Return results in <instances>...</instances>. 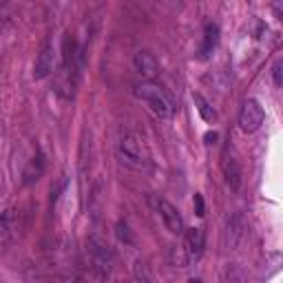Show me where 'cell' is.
<instances>
[{
	"label": "cell",
	"mask_w": 283,
	"mask_h": 283,
	"mask_svg": "<svg viewBox=\"0 0 283 283\" xmlns=\"http://www.w3.org/2000/svg\"><path fill=\"white\" fill-rule=\"evenodd\" d=\"M117 159L122 161L124 166L133 168V171H144L148 166V151H146V144L144 139L135 133H124V135H120L117 139Z\"/></svg>",
	"instance_id": "1"
},
{
	"label": "cell",
	"mask_w": 283,
	"mask_h": 283,
	"mask_svg": "<svg viewBox=\"0 0 283 283\" xmlns=\"http://www.w3.org/2000/svg\"><path fill=\"white\" fill-rule=\"evenodd\" d=\"M135 96L137 100H142V102L146 104V109L153 113L155 117H159V120H166V117H171L173 115V100L171 96L161 89L159 84H155V82H142L135 86Z\"/></svg>",
	"instance_id": "2"
},
{
	"label": "cell",
	"mask_w": 283,
	"mask_h": 283,
	"mask_svg": "<svg viewBox=\"0 0 283 283\" xmlns=\"http://www.w3.org/2000/svg\"><path fill=\"white\" fill-rule=\"evenodd\" d=\"M86 252H89V259L93 268L100 274H109L111 272V264H113V250L111 246L106 244V239L98 237V234H91L86 239Z\"/></svg>",
	"instance_id": "3"
},
{
	"label": "cell",
	"mask_w": 283,
	"mask_h": 283,
	"mask_svg": "<svg viewBox=\"0 0 283 283\" xmlns=\"http://www.w3.org/2000/svg\"><path fill=\"white\" fill-rule=\"evenodd\" d=\"M264 124V106L257 100H246L239 113V126L244 133H254Z\"/></svg>",
	"instance_id": "4"
},
{
	"label": "cell",
	"mask_w": 283,
	"mask_h": 283,
	"mask_svg": "<svg viewBox=\"0 0 283 283\" xmlns=\"http://www.w3.org/2000/svg\"><path fill=\"white\" fill-rule=\"evenodd\" d=\"M246 217L244 213H232L228 217V224H226V248L228 250H237L241 246V241L246 237Z\"/></svg>",
	"instance_id": "5"
},
{
	"label": "cell",
	"mask_w": 283,
	"mask_h": 283,
	"mask_svg": "<svg viewBox=\"0 0 283 283\" xmlns=\"http://www.w3.org/2000/svg\"><path fill=\"white\" fill-rule=\"evenodd\" d=\"M157 213H159V217H161V221H164V226H166L168 232L184 234V219H181L179 210L171 204V201L159 199L157 201Z\"/></svg>",
	"instance_id": "6"
},
{
	"label": "cell",
	"mask_w": 283,
	"mask_h": 283,
	"mask_svg": "<svg viewBox=\"0 0 283 283\" xmlns=\"http://www.w3.org/2000/svg\"><path fill=\"white\" fill-rule=\"evenodd\" d=\"M53 66H56V53H53V44L44 42V46L40 49L36 64H33V78L36 80H44L53 73Z\"/></svg>",
	"instance_id": "7"
},
{
	"label": "cell",
	"mask_w": 283,
	"mask_h": 283,
	"mask_svg": "<svg viewBox=\"0 0 283 283\" xmlns=\"http://www.w3.org/2000/svg\"><path fill=\"white\" fill-rule=\"evenodd\" d=\"M181 248H184L186 257L193 261H197L204 252V230L201 228H191V230H184V241H181Z\"/></svg>",
	"instance_id": "8"
},
{
	"label": "cell",
	"mask_w": 283,
	"mask_h": 283,
	"mask_svg": "<svg viewBox=\"0 0 283 283\" xmlns=\"http://www.w3.org/2000/svg\"><path fill=\"white\" fill-rule=\"evenodd\" d=\"M157 69H159V64L151 51H137L135 56H133V71H135L137 76L151 80V78H155Z\"/></svg>",
	"instance_id": "9"
},
{
	"label": "cell",
	"mask_w": 283,
	"mask_h": 283,
	"mask_svg": "<svg viewBox=\"0 0 283 283\" xmlns=\"http://www.w3.org/2000/svg\"><path fill=\"white\" fill-rule=\"evenodd\" d=\"M221 171H224V177H226V184L230 191H239L241 188V166H239V159L234 155H224V161H221Z\"/></svg>",
	"instance_id": "10"
},
{
	"label": "cell",
	"mask_w": 283,
	"mask_h": 283,
	"mask_svg": "<svg viewBox=\"0 0 283 283\" xmlns=\"http://www.w3.org/2000/svg\"><path fill=\"white\" fill-rule=\"evenodd\" d=\"M46 171V159H44V155L42 153H36L33 157L29 159V164L25 166V171H22V184L25 186H31V184H36V181L42 177Z\"/></svg>",
	"instance_id": "11"
},
{
	"label": "cell",
	"mask_w": 283,
	"mask_h": 283,
	"mask_svg": "<svg viewBox=\"0 0 283 283\" xmlns=\"http://www.w3.org/2000/svg\"><path fill=\"white\" fill-rule=\"evenodd\" d=\"M219 42V27L217 25H208L206 27V36H204V46H201V60H206L213 53V49Z\"/></svg>",
	"instance_id": "12"
},
{
	"label": "cell",
	"mask_w": 283,
	"mask_h": 283,
	"mask_svg": "<svg viewBox=\"0 0 283 283\" xmlns=\"http://www.w3.org/2000/svg\"><path fill=\"white\" fill-rule=\"evenodd\" d=\"M221 279H224V283H248L244 268L239 264H226L224 272H221Z\"/></svg>",
	"instance_id": "13"
},
{
	"label": "cell",
	"mask_w": 283,
	"mask_h": 283,
	"mask_svg": "<svg viewBox=\"0 0 283 283\" xmlns=\"http://www.w3.org/2000/svg\"><path fill=\"white\" fill-rule=\"evenodd\" d=\"M193 100H195V106H197V111H199V115L206 120V122H215L217 120V111L210 106V102L201 96V93H193Z\"/></svg>",
	"instance_id": "14"
},
{
	"label": "cell",
	"mask_w": 283,
	"mask_h": 283,
	"mask_svg": "<svg viewBox=\"0 0 283 283\" xmlns=\"http://www.w3.org/2000/svg\"><path fill=\"white\" fill-rule=\"evenodd\" d=\"M115 237L122 241L124 246H133V244H135V237H133L131 226L126 224V221H122V219H120L117 224H115Z\"/></svg>",
	"instance_id": "15"
},
{
	"label": "cell",
	"mask_w": 283,
	"mask_h": 283,
	"mask_svg": "<svg viewBox=\"0 0 283 283\" xmlns=\"http://www.w3.org/2000/svg\"><path fill=\"white\" fill-rule=\"evenodd\" d=\"M11 232H13V226H11V215L7 213L0 217V248H5L11 239Z\"/></svg>",
	"instance_id": "16"
},
{
	"label": "cell",
	"mask_w": 283,
	"mask_h": 283,
	"mask_svg": "<svg viewBox=\"0 0 283 283\" xmlns=\"http://www.w3.org/2000/svg\"><path fill=\"white\" fill-rule=\"evenodd\" d=\"M100 201H102V179H98L91 188V195H89V210L93 215H98L100 210Z\"/></svg>",
	"instance_id": "17"
},
{
	"label": "cell",
	"mask_w": 283,
	"mask_h": 283,
	"mask_svg": "<svg viewBox=\"0 0 283 283\" xmlns=\"http://www.w3.org/2000/svg\"><path fill=\"white\" fill-rule=\"evenodd\" d=\"M171 264L175 268H188V266H191V259L186 257V252H184V248H181V246H173L171 248Z\"/></svg>",
	"instance_id": "18"
},
{
	"label": "cell",
	"mask_w": 283,
	"mask_h": 283,
	"mask_svg": "<svg viewBox=\"0 0 283 283\" xmlns=\"http://www.w3.org/2000/svg\"><path fill=\"white\" fill-rule=\"evenodd\" d=\"M135 279H137V283H157L153 277V272L148 270V266L142 264V261L135 264Z\"/></svg>",
	"instance_id": "19"
},
{
	"label": "cell",
	"mask_w": 283,
	"mask_h": 283,
	"mask_svg": "<svg viewBox=\"0 0 283 283\" xmlns=\"http://www.w3.org/2000/svg\"><path fill=\"white\" fill-rule=\"evenodd\" d=\"M272 78H274V84L283 86V60H277L272 66Z\"/></svg>",
	"instance_id": "20"
},
{
	"label": "cell",
	"mask_w": 283,
	"mask_h": 283,
	"mask_svg": "<svg viewBox=\"0 0 283 283\" xmlns=\"http://www.w3.org/2000/svg\"><path fill=\"white\" fill-rule=\"evenodd\" d=\"M193 206H195V215H197V217H204V215H206V204H204V197H201L199 193H195Z\"/></svg>",
	"instance_id": "21"
},
{
	"label": "cell",
	"mask_w": 283,
	"mask_h": 283,
	"mask_svg": "<svg viewBox=\"0 0 283 283\" xmlns=\"http://www.w3.org/2000/svg\"><path fill=\"white\" fill-rule=\"evenodd\" d=\"M217 133H215V131H210V133H206V142H208V144H215V142H217Z\"/></svg>",
	"instance_id": "22"
},
{
	"label": "cell",
	"mask_w": 283,
	"mask_h": 283,
	"mask_svg": "<svg viewBox=\"0 0 283 283\" xmlns=\"http://www.w3.org/2000/svg\"><path fill=\"white\" fill-rule=\"evenodd\" d=\"M69 283H86L84 279H73V281H69Z\"/></svg>",
	"instance_id": "23"
},
{
	"label": "cell",
	"mask_w": 283,
	"mask_h": 283,
	"mask_svg": "<svg viewBox=\"0 0 283 283\" xmlns=\"http://www.w3.org/2000/svg\"><path fill=\"white\" fill-rule=\"evenodd\" d=\"M188 283H201L199 279H191V281H188Z\"/></svg>",
	"instance_id": "24"
}]
</instances>
